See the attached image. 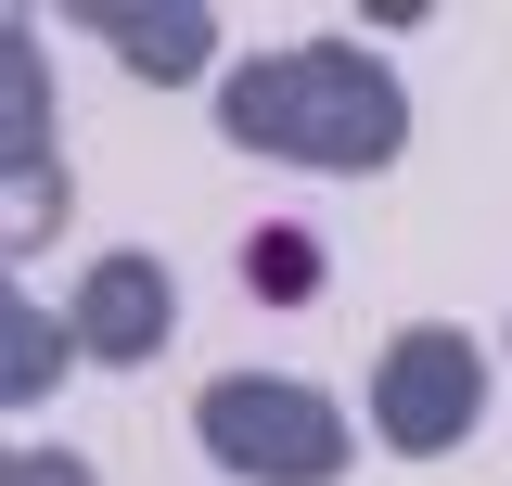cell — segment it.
Returning <instances> with one entry per match:
<instances>
[{"label": "cell", "instance_id": "7a4b0ae2", "mask_svg": "<svg viewBox=\"0 0 512 486\" xmlns=\"http://www.w3.org/2000/svg\"><path fill=\"white\" fill-rule=\"evenodd\" d=\"M192 435H205V461L244 486H333L359 461V423L295 384V371H218L205 397H192Z\"/></svg>", "mask_w": 512, "mask_h": 486}, {"label": "cell", "instance_id": "ba28073f", "mask_svg": "<svg viewBox=\"0 0 512 486\" xmlns=\"http://www.w3.org/2000/svg\"><path fill=\"white\" fill-rule=\"evenodd\" d=\"M244 295L308 307V295H320V243H308V231H256V243H244Z\"/></svg>", "mask_w": 512, "mask_h": 486}, {"label": "cell", "instance_id": "277c9868", "mask_svg": "<svg viewBox=\"0 0 512 486\" xmlns=\"http://www.w3.org/2000/svg\"><path fill=\"white\" fill-rule=\"evenodd\" d=\"M0 90H13V128H0V243L26 256V243L64 231V154H52V90H39V39L26 26H0Z\"/></svg>", "mask_w": 512, "mask_h": 486}, {"label": "cell", "instance_id": "6da1fadb", "mask_svg": "<svg viewBox=\"0 0 512 486\" xmlns=\"http://www.w3.org/2000/svg\"><path fill=\"white\" fill-rule=\"evenodd\" d=\"M218 128L269 154V167H320V180H372L410 141V90L397 64H372L359 39H295L218 77Z\"/></svg>", "mask_w": 512, "mask_h": 486}, {"label": "cell", "instance_id": "5b68a950", "mask_svg": "<svg viewBox=\"0 0 512 486\" xmlns=\"http://www.w3.org/2000/svg\"><path fill=\"white\" fill-rule=\"evenodd\" d=\"M77 346L103 371H154L167 359V333H180V282L154 269V256H90V282H77Z\"/></svg>", "mask_w": 512, "mask_h": 486}, {"label": "cell", "instance_id": "3957f363", "mask_svg": "<svg viewBox=\"0 0 512 486\" xmlns=\"http://www.w3.org/2000/svg\"><path fill=\"white\" fill-rule=\"evenodd\" d=\"M474 423H487V359H474V333H448V320L384 333V359H372V435L384 448H397V461H448Z\"/></svg>", "mask_w": 512, "mask_h": 486}, {"label": "cell", "instance_id": "52a82bcc", "mask_svg": "<svg viewBox=\"0 0 512 486\" xmlns=\"http://www.w3.org/2000/svg\"><path fill=\"white\" fill-rule=\"evenodd\" d=\"M0 320H13V371H0V397H13V410H39V384H52L64 359H90V346H77V320H39L26 295L0 307Z\"/></svg>", "mask_w": 512, "mask_h": 486}, {"label": "cell", "instance_id": "8992f818", "mask_svg": "<svg viewBox=\"0 0 512 486\" xmlns=\"http://www.w3.org/2000/svg\"><path fill=\"white\" fill-rule=\"evenodd\" d=\"M77 26H90L128 77H154V90L218 64V13H205V0H77Z\"/></svg>", "mask_w": 512, "mask_h": 486}]
</instances>
